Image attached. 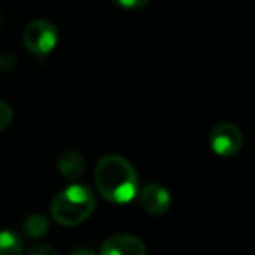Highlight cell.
<instances>
[{
  "label": "cell",
  "instance_id": "cell-1",
  "mask_svg": "<svg viewBox=\"0 0 255 255\" xmlns=\"http://www.w3.org/2000/svg\"><path fill=\"white\" fill-rule=\"evenodd\" d=\"M95 184L100 194L112 203L131 201L142 189L133 164L119 154H107L96 163Z\"/></svg>",
  "mask_w": 255,
  "mask_h": 255
},
{
  "label": "cell",
  "instance_id": "cell-2",
  "mask_svg": "<svg viewBox=\"0 0 255 255\" xmlns=\"http://www.w3.org/2000/svg\"><path fill=\"white\" fill-rule=\"evenodd\" d=\"M96 206L93 191L86 185L72 184L60 191L51 201V215L61 226H77L89 219Z\"/></svg>",
  "mask_w": 255,
  "mask_h": 255
},
{
  "label": "cell",
  "instance_id": "cell-3",
  "mask_svg": "<svg viewBox=\"0 0 255 255\" xmlns=\"http://www.w3.org/2000/svg\"><path fill=\"white\" fill-rule=\"evenodd\" d=\"M58 42V28L49 19H33L23 30V44L33 54H47Z\"/></svg>",
  "mask_w": 255,
  "mask_h": 255
},
{
  "label": "cell",
  "instance_id": "cell-4",
  "mask_svg": "<svg viewBox=\"0 0 255 255\" xmlns=\"http://www.w3.org/2000/svg\"><path fill=\"white\" fill-rule=\"evenodd\" d=\"M241 143H243V133L233 123L224 121L215 124L210 131V145L219 156H234L240 152Z\"/></svg>",
  "mask_w": 255,
  "mask_h": 255
},
{
  "label": "cell",
  "instance_id": "cell-5",
  "mask_svg": "<svg viewBox=\"0 0 255 255\" xmlns=\"http://www.w3.org/2000/svg\"><path fill=\"white\" fill-rule=\"evenodd\" d=\"M147 248L140 238L133 234H114L103 241L100 255H145Z\"/></svg>",
  "mask_w": 255,
  "mask_h": 255
},
{
  "label": "cell",
  "instance_id": "cell-6",
  "mask_svg": "<svg viewBox=\"0 0 255 255\" xmlns=\"http://www.w3.org/2000/svg\"><path fill=\"white\" fill-rule=\"evenodd\" d=\"M138 199L143 210L154 213V215H161V213L168 212L171 205L170 191L161 184H156V182H149V184L142 185L138 192Z\"/></svg>",
  "mask_w": 255,
  "mask_h": 255
},
{
  "label": "cell",
  "instance_id": "cell-7",
  "mask_svg": "<svg viewBox=\"0 0 255 255\" xmlns=\"http://www.w3.org/2000/svg\"><path fill=\"white\" fill-rule=\"evenodd\" d=\"M84 166H86L84 157L77 150H65L58 157V170L68 180H77L84 173Z\"/></svg>",
  "mask_w": 255,
  "mask_h": 255
},
{
  "label": "cell",
  "instance_id": "cell-8",
  "mask_svg": "<svg viewBox=\"0 0 255 255\" xmlns=\"http://www.w3.org/2000/svg\"><path fill=\"white\" fill-rule=\"evenodd\" d=\"M0 255H23V238L16 231L5 229L0 236Z\"/></svg>",
  "mask_w": 255,
  "mask_h": 255
},
{
  "label": "cell",
  "instance_id": "cell-9",
  "mask_svg": "<svg viewBox=\"0 0 255 255\" xmlns=\"http://www.w3.org/2000/svg\"><path fill=\"white\" fill-rule=\"evenodd\" d=\"M23 229L30 238H40L49 231V219L42 213H33L25 220Z\"/></svg>",
  "mask_w": 255,
  "mask_h": 255
},
{
  "label": "cell",
  "instance_id": "cell-10",
  "mask_svg": "<svg viewBox=\"0 0 255 255\" xmlns=\"http://www.w3.org/2000/svg\"><path fill=\"white\" fill-rule=\"evenodd\" d=\"M12 117L14 114H12L11 105L7 102H0V129H5L11 124Z\"/></svg>",
  "mask_w": 255,
  "mask_h": 255
},
{
  "label": "cell",
  "instance_id": "cell-11",
  "mask_svg": "<svg viewBox=\"0 0 255 255\" xmlns=\"http://www.w3.org/2000/svg\"><path fill=\"white\" fill-rule=\"evenodd\" d=\"M26 255H60L56 248L49 247V245H33L28 248Z\"/></svg>",
  "mask_w": 255,
  "mask_h": 255
},
{
  "label": "cell",
  "instance_id": "cell-12",
  "mask_svg": "<svg viewBox=\"0 0 255 255\" xmlns=\"http://www.w3.org/2000/svg\"><path fill=\"white\" fill-rule=\"evenodd\" d=\"M145 2H140V0H136V2H133V0H128V2H124V0H119V5H123V7H138V5H143Z\"/></svg>",
  "mask_w": 255,
  "mask_h": 255
},
{
  "label": "cell",
  "instance_id": "cell-13",
  "mask_svg": "<svg viewBox=\"0 0 255 255\" xmlns=\"http://www.w3.org/2000/svg\"><path fill=\"white\" fill-rule=\"evenodd\" d=\"M72 255H96L93 250H89V248H81V250H75Z\"/></svg>",
  "mask_w": 255,
  "mask_h": 255
}]
</instances>
